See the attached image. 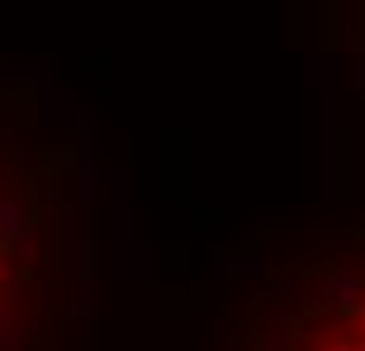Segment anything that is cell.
<instances>
[{"label": "cell", "mask_w": 365, "mask_h": 351, "mask_svg": "<svg viewBox=\"0 0 365 351\" xmlns=\"http://www.w3.org/2000/svg\"><path fill=\"white\" fill-rule=\"evenodd\" d=\"M95 200L86 128L0 71V351H91Z\"/></svg>", "instance_id": "cell-1"}, {"label": "cell", "mask_w": 365, "mask_h": 351, "mask_svg": "<svg viewBox=\"0 0 365 351\" xmlns=\"http://www.w3.org/2000/svg\"><path fill=\"white\" fill-rule=\"evenodd\" d=\"M209 351H365V218L266 252L218 309Z\"/></svg>", "instance_id": "cell-2"}, {"label": "cell", "mask_w": 365, "mask_h": 351, "mask_svg": "<svg viewBox=\"0 0 365 351\" xmlns=\"http://www.w3.org/2000/svg\"><path fill=\"white\" fill-rule=\"evenodd\" d=\"M341 19H346V43H351L356 71L365 86V0H341Z\"/></svg>", "instance_id": "cell-3"}]
</instances>
